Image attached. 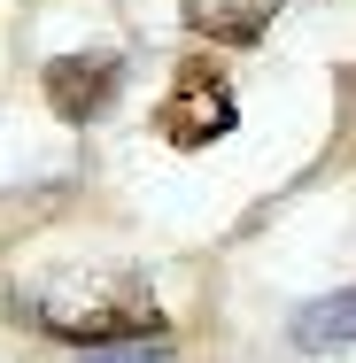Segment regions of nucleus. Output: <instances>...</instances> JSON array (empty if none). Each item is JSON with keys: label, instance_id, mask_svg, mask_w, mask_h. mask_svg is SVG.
<instances>
[{"label": "nucleus", "instance_id": "obj_6", "mask_svg": "<svg viewBox=\"0 0 356 363\" xmlns=\"http://www.w3.org/2000/svg\"><path fill=\"white\" fill-rule=\"evenodd\" d=\"M85 363H171V348H117V356H85Z\"/></svg>", "mask_w": 356, "mask_h": 363}, {"label": "nucleus", "instance_id": "obj_5", "mask_svg": "<svg viewBox=\"0 0 356 363\" xmlns=\"http://www.w3.org/2000/svg\"><path fill=\"white\" fill-rule=\"evenodd\" d=\"M271 8H279V0H240V8H194V23H202V31H232V39H248V31H256V23H264Z\"/></svg>", "mask_w": 356, "mask_h": 363}, {"label": "nucleus", "instance_id": "obj_4", "mask_svg": "<svg viewBox=\"0 0 356 363\" xmlns=\"http://www.w3.org/2000/svg\"><path fill=\"white\" fill-rule=\"evenodd\" d=\"M349 340H356V286L325 294L294 317V348H349Z\"/></svg>", "mask_w": 356, "mask_h": 363}, {"label": "nucleus", "instance_id": "obj_3", "mask_svg": "<svg viewBox=\"0 0 356 363\" xmlns=\"http://www.w3.org/2000/svg\"><path fill=\"white\" fill-rule=\"evenodd\" d=\"M117 93H124V55H109V47H93V55H55V62H47V101H55L70 124L109 116Z\"/></svg>", "mask_w": 356, "mask_h": 363}, {"label": "nucleus", "instance_id": "obj_2", "mask_svg": "<svg viewBox=\"0 0 356 363\" xmlns=\"http://www.w3.org/2000/svg\"><path fill=\"white\" fill-rule=\"evenodd\" d=\"M232 124H240V101H232V85H225L210 62H186L178 85H171V101L155 108V132H163L171 147H186V155L210 147V140H225Z\"/></svg>", "mask_w": 356, "mask_h": 363}, {"label": "nucleus", "instance_id": "obj_1", "mask_svg": "<svg viewBox=\"0 0 356 363\" xmlns=\"http://www.w3.org/2000/svg\"><path fill=\"white\" fill-rule=\"evenodd\" d=\"M39 333L70 340V348H109V340H155L163 333V309L140 279H77L55 286L47 301H31Z\"/></svg>", "mask_w": 356, "mask_h": 363}]
</instances>
